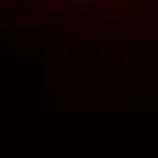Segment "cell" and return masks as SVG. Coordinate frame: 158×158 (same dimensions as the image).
<instances>
[{"label":"cell","mask_w":158,"mask_h":158,"mask_svg":"<svg viewBox=\"0 0 158 158\" xmlns=\"http://www.w3.org/2000/svg\"><path fill=\"white\" fill-rule=\"evenodd\" d=\"M104 3H125V0H104Z\"/></svg>","instance_id":"6da1fadb"}]
</instances>
